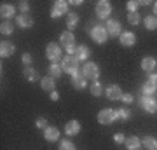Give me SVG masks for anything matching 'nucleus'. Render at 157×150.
I'll use <instances>...</instances> for the list:
<instances>
[{
  "label": "nucleus",
  "mask_w": 157,
  "mask_h": 150,
  "mask_svg": "<svg viewBox=\"0 0 157 150\" xmlns=\"http://www.w3.org/2000/svg\"><path fill=\"white\" fill-rule=\"evenodd\" d=\"M78 60L75 58L73 54H67L65 58L61 60V68L65 73H70V75H73V73L77 72L78 68H80V65H78Z\"/></svg>",
  "instance_id": "obj_1"
},
{
  "label": "nucleus",
  "mask_w": 157,
  "mask_h": 150,
  "mask_svg": "<svg viewBox=\"0 0 157 150\" xmlns=\"http://www.w3.org/2000/svg\"><path fill=\"white\" fill-rule=\"evenodd\" d=\"M59 42H61V45L65 47V51H67L68 54H75V49H77V45H75V37H73V32H63L61 35H59Z\"/></svg>",
  "instance_id": "obj_2"
},
{
  "label": "nucleus",
  "mask_w": 157,
  "mask_h": 150,
  "mask_svg": "<svg viewBox=\"0 0 157 150\" xmlns=\"http://www.w3.org/2000/svg\"><path fill=\"white\" fill-rule=\"evenodd\" d=\"M91 39L94 40L96 44H105L108 40V32H107V28L105 26H101V25H94V26L91 28Z\"/></svg>",
  "instance_id": "obj_3"
},
{
  "label": "nucleus",
  "mask_w": 157,
  "mask_h": 150,
  "mask_svg": "<svg viewBox=\"0 0 157 150\" xmlns=\"http://www.w3.org/2000/svg\"><path fill=\"white\" fill-rule=\"evenodd\" d=\"M82 72H84V77L87 80H93V82H96L100 77V67L94 61H86L82 65Z\"/></svg>",
  "instance_id": "obj_4"
},
{
  "label": "nucleus",
  "mask_w": 157,
  "mask_h": 150,
  "mask_svg": "<svg viewBox=\"0 0 157 150\" xmlns=\"http://www.w3.org/2000/svg\"><path fill=\"white\" fill-rule=\"evenodd\" d=\"M68 2L65 0H56L54 4H52V9H51V17L52 19H58V17L61 16H67L68 14Z\"/></svg>",
  "instance_id": "obj_5"
},
{
  "label": "nucleus",
  "mask_w": 157,
  "mask_h": 150,
  "mask_svg": "<svg viewBox=\"0 0 157 150\" xmlns=\"http://www.w3.org/2000/svg\"><path fill=\"white\" fill-rule=\"evenodd\" d=\"M45 56H47V60L51 63L59 61V58H61V47H59V44H56V42L47 44V47H45Z\"/></svg>",
  "instance_id": "obj_6"
},
{
  "label": "nucleus",
  "mask_w": 157,
  "mask_h": 150,
  "mask_svg": "<svg viewBox=\"0 0 157 150\" xmlns=\"http://www.w3.org/2000/svg\"><path fill=\"white\" fill-rule=\"evenodd\" d=\"M140 106L143 108L145 112H148V113H155L157 112V100L154 98V96H140Z\"/></svg>",
  "instance_id": "obj_7"
},
{
  "label": "nucleus",
  "mask_w": 157,
  "mask_h": 150,
  "mask_svg": "<svg viewBox=\"0 0 157 150\" xmlns=\"http://www.w3.org/2000/svg\"><path fill=\"white\" fill-rule=\"evenodd\" d=\"M96 16L100 17V19H108L110 16V12H112V6H110V2L107 0H100V2H96Z\"/></svg>",
  "instance_id": "obj_8"
},
{
  "label": "nucleus",
  "mask_w": 157,
  "mask_h": 150,
  "mask_svg": "<svg viewBox=\"0 0 157 150\" xmlns=\"http://www.w3.org/2000/svg\"><path fill=\"white\" fill-rule=\"evenodd\" d=\"M72 86L77 91H82V89H86V86H87V79L84 77V72H82V67L78 68L77 72L72 75Z\"/></svg>",
  "instance_id": "obj_9"
},
{
  "label": "nucleus",
  "mask_w": 157,
  "mask_h": 150,
  "mask_svg": "<svg viewBox=\"0 0 157 150\" xmlns=\"http://www.w3.org/2000/svg\"><path fill=\"white\" fill-rule=\"evenodd\" d=\"M117 121V117H115V110H112V108H103V110L98 113V122L100 124H105V126H108V124H112Z\"/></svg>",
  "instance_id": "obj_10"
},
{
  "label": "nucleus",
  "mask_w": 157,
  "mask_h": 150,
  "mask_svg": "<svg viewBox=\"0 0 157 150\" xmlns=\"http://www.w3.org/2000/svg\"><path fill=\"white\" fill-rule=\"evenodd\" d=\"M105 28L108 32V37H121V33H122V25L117 19H108Z\"/></svg>",
  "instance_id": "obj_11"
},
{
  "label": "nucleus",
  "mask_w": 157,
  "mask_h": 150,
  "mask_svg": "<svg viewBox=\"0 0 157 150\" xmlns=\"http://www.w3.org/2000/svg\"><path fill=\"white\" fill-rule=\"evenodd\" d=\"M105 94H107V98H108V100L115 101V100H121L124 93H122V89L119 87L117 84H112V86H108V87L105 89Z\"/></svg>",
  "instance_id": "obj_12"
},
{
  "label": "nucleus",
  "mask_w": 157,
  "mask_h": 150,
  "mask_svg": "<svg viewBox=\"0 0 157 150\" xmlns=\"http://www.w3.org/2000/svg\"><path fill=\"white\" fill-rule=\"evenodd\" d=\"M119 42H121V45H124V47H131V45L136 44V35L133 33V32H122L121 37H119Z\"/></svg>",
  "instance_id": "obj_13"
},
{
  "label": "nucleus",
  "mask_w": 157,
  "mask_h": 150,
  "mask_svg": "<svg viewBox=\"0 0 157 150\" xmlns=\"http://www.w3.org/2000/svg\"><path fill=\"white\" fill-rule=\"evenodd\" d=\"M14 51H16V47H14L12 42H9V40H2L0 42V56L2 58H11L14 54Z\"/></svg>",
  "instance_id": "obj_14"
},
{
  "label": "nucleus",
  "mask_w": 157,
  "mask_h": 150,
  "mask_svg": "<svg viewBox=\"0 0 157 150\" xmlns=\"http://www.w3.org/2000/svg\"><path fill=\"white\" fill-rule=\"evenodd\" d=\"M65 133H67V136H77L78 133H80V122L78 121H68L67 126H65Z\"/></svg>",
  "instance_id": "obj_15"
},
{
  "label": "nucleus",
  "mask_w": 157,
  "mask_h": 150,
  "mask_svg": "<svg viewBox=\"0 0 157 150\" xmlns=\"http://www.w3.org/2000/svg\"><path fill=\"white\" fill-rule=\"evenodd\" d=\"M16 25L19 28H32L33 26V17L30 16V14H19V16L16 17Z\"/></svg>",
  "instance_id": "obj_16"
},
{
  "label": "nucleus",
  "mask_w": 157,
  "mask_h": 150,
  "mask_svg": "<svg viewBox=\"0 0 157 150\" xmlns=\"http://www.w3.org/2000/svg\"><path fill=\"white\" fill-rule=\"evenodd\" d=\"M59 129L54 128V126H47V128L44 129V138L47 140V141H58L59 140Z\"/></svg>",
  "instance_id": "obj_17"
},
{
  "label": "nucleus",
  "mask_w": 157,
  "mask_h": 150,
  "mask_svg": "<svg viewBox=\"0 0 157 150\" xmlns=\"http://www.w3.org/2000/svg\"><path fill=\"white\" fill-rule=\"evenodd\" d=\"M16 14V7L12 6V4H2L0 6V16H2V19H11L12 16Z\"/></svg>",
  "instance_id": "obj_18"
},
{
  "label": "nucleus",
  "mask_w": 157,
  "mask_h": 150,
  "mask_svg": "<svg viewBox=\"0 0 157 150\" xmlns=\"http://www.w3.org/2000/svg\"><path fill=\"white\" fill-rule=\"evenodd\" d=\"M89 54H91V49L87 47V45H77V49H75V58H77L78 61H87V58H89Z\"/></svg>",
  "instance_id": "obj_19"
},
{
  "label": "nucleus",
  "mask_w": 157,
  "mask_h": 150,
  "mask_svg": "<svg viewBox=\"0 0 157 150\" xmlns=\"http://www.w3.org/2000/svg\"><path fill=\"white\" fill-rule=\"evenodd\" d=\"M155 67H157L155 58H152V56H147V58H143V60H141V68H143V72H147V73H154Z\"/></svg>",
  "instance_id": "obj_20"
},
{
  "label": "nucleus",
  "mask_w": 157,
  "mask_h": 150,
  "mask_svg": "<svg viewBox=\"0 0 157 150\" xmlns=\"http://www.w3.org/2000/svg\"><path fill=\"white\" fill-rule=\"evenodd\" d=\"M23 75H25V79H26L28 82H37V80H40L39 72H37L35 68H32V67H25L23 68Z\"/></svg>",
  "instance_id": "obj_21"
},
{
  "label": "nucleus",
  "mask_w": 157,
  "mask_h": 150,
  "mask_svg": "<svg viewBox=\"0 0 157 150\" xmlns=\"http://www.w3.org/2000/svg\"><path fill=\"white\" fill-rule=\"evenodd\" d=\"M40 87L44 89V91H54V87H56V80L51 77V75H47V77H42L40 79Z\"/></svg>",
  "instance_id": "obj_22"
},
{
  "label": "nucleus",
  "mask_w": 157,
  "mask_h": 150,
  "mask_svg": "<svg viewBox=\"0 0 157 150\" xmlns=\"http://www.w3.org/2000/svg\"><path fill=\"white\" fill-rule=\"evenodd\" d=\"M124 145H126V148H128V150H140L141 140L138 138V136H129V138H126Z\"/></svg>",
  "instance_id": "obj_23"
},
{
  "label": "nucleus",
  "mask_w": 157,
  "mask_h": 150,
  "mask_svg": "<svg viewBox=\"0 0 157 150\" xmlns=\"http://www.w3.org/2000/svg\"><path fill=\"white\" fill-rule=\"evenodd\" d=\"M77 23H78V14L75 11H70L67 14V28H68V32H72L73 28L77 26Z\"/></svg>",
  "instance_id": "obj_24"
},
{
  "label": "nucleus",
  "mask_w": 157,
  "mask_h": 150,
  "mask_svg": "<svg viewBox=\"0 0 157 150\" xmlns=\"http://www.w3.org/2000/svg\"><path fill=\"white\" fill-rule=\"evenodd\" d=\"M155 91H157V82L147 80V82L141 86V93H143V96H152Z\"/></svg>",
  "instance_id": "obj_25"
},
{
  "label": "nucleus",
  "mask_w": 157,
  "mask_h": 150,
  "mask_svg": "<svg viewBox=\"0 0 157 150\" xmlns=\"http://www.w3.org/2000/svg\"><path fill=\"white\" fill-rule=\"evenodd\" d=\"M141 143H143V147H145L147 150H157V138L155 136H150V134H148V136L143 138Z\"/></svg>",
  "instance_id": "obj_26"
},
{
  "label": "nucleus",
  "mask_w": 157,
  "mask_h": 150,
  "mask_svg": "<svg viewBox=\"0 0 157 150\" xmlns=\"http://www.w3.org/2000/svg\"><path fill=\"white\" fill-rule=\"evenodd\" d=\"M143 25H145L147 30H157V17L154 14L143 17Z\"/></svg>",
  "instance_id": "obj_27"
},
{
  "label": "nucleus",
  "mask_w": 157,
  "mask_h": 150,
  "mask_svg": "<svg viewBox=\"0 0 157 150\" xmlns=\"http://www.w3.org/2000/svg\"><path fill=\"white\" fill-rule=\"evenodd\" d=\"M49 75L52 79H59L63 75V68L58 65V63H51V67H49Z\"/></svg>",
  "instance_id": "obj_28"
},
{
  "label": "nucleus",
  "mask_w": 157,
  "mask_h": 150,
  "mask_svg": "<svg viewBox=\"0 0 157 150\" xmlns=\"http://www.w3.org/2000/svg\"><path fill=\"white\" fill-rule=\"evenodd\" d=\"M12 32H14V25H12L11 21H2V25H0V33L2 35H12Z\"/></svg>",
  "instance_id": "obj_29"
},
{
  "label": "nucleus",
  "mask_w": 157,
  "mask_h": 150,
  "mask_svg": "<svg viewBox=\"0 0 157 150\" xmlns=\"http://www.w3.org/2000/svg\"><path fill=\"white\" fill-rule=\"evenodd\" d=\"M128 21H129V25H133V26H138V25L141 23L140 12H128Z\"/></svg>",
  "instance_id": "obj_30"
},
{
  "label": "nucleus",
  "mask_w": 157,
  "mask_h": 150,
  "mask_svg": "<svg viewBox=\"0 0 157 150\" xmlns=\"http://www.w3.org/2000/svg\"><path fill=\"white\" fill-rule=\"evenodd\" d=\"M115 117L121 119V121H128L129 117H131V112H129V108H126V106H124V108H117V110H115Z\"/></svg>",
  "instance_id": "obj_31"
},
{
  "label": "nucleus",
  "mask_w": 157,
  "mask_h": 150,
  "mask_svg": "<svg viewBox=\"0 0 157 150\" xmlns=\"http://www.w3.org/2000/svg\"><path fill=\"white\" fill-rule=\"evenodd\" d=\"M89 91H91V94H93V96H101V93H103V86H101V84L96 80V82L91 84Z\"/></svg>",
  "instance_id": "obj_32"
},
{
  "label": "nucleus",
  "mask_w": 157,
  "mask_h": 150,
  "mask_svg": "<svg viewBox=\"0 0 157 150\" xmlns=\"http://www.w3.org/2000/svg\"><path fill=\"white\" fill-rule=\"evenodd\" d=\"M59 150H77L75 148V145H73V141H70V140H61L59 141Z\"/></svg>",
  "instance_id": "obj_33"
},
{
  "label": "nucleus",
  "mask_w": 157,
  "mask_h": 150,
  "mask_svg": "<svg viewBox=\"0 0 157 150\" xmlns=\"http://www.w3.org/2000/svg\"><path fill=\"white\" fill-rule=\"evenodd\" d=\"M129 12H138V7H140V2L138 0H129L128 4H126Z\"/></svg>",
  "instance_id": "obj_34"
},
{
  "label": "nucleus",
  "mask_w": 157,
  "mask_h": 150,
  "mask_svg": "<svg viewBox=\"0 0 157 150\" xmlns=\"http://www.w3.org/2000/svg\"><path fill=\"white\" fill-rule=\"evenodd\" d=\"M17 6H19V11H21V14H28V11H30V4L26 2V0L19 2Z\"/></svg>",
  "instance_id": "obj_35"
},
{
  "label": "nucleus",
  "mask_w": 157,
  "mask_h": 150,
  "mask_svg": "<svg viewBox=\"0 0 157 150\" xmlns=\"http://www.w3.org/2000/svg\"><path fill=\"white\" fill-rule=\"evenodd\" d=\"M21 61L25 67H32V54L30 52H25V54L21 56Z\"/></svg>",
  "instance_id": "obj_36"
},
{
  "label": "nucleus",
  "mask_w": 157,
  "mask_h": 150,
  "mask_svg": "<svg viewBox=\"0 0 157 150\" xmlns=\"http://www.w3.org/2000/svg\"><path fill=\"white\" fill-rule=\"evenodd\" d=\"M35 126H37L39 129H45L47 128V121H45L44 117H39V119L35 121Z\"/></svg>",
  "instance_id": "obj_37"
},
{
  "label": "nucleus",
  "mask_w": 157,
  "mask_h": 150,
  "mask_svg": "<svg viewBox=\"0 0 157 150\" xmlns=\"http://www.w3.org/2000/svg\"><path fill=\"white\" fill-rule=\"evenodd\" d=\"M133 100H135V98H133V94H129V93H124L122 98H121V101H122V103H126V105L133 103Z\"/></svg>",
  "instance_id": "obj_38"
},
{
  "label": "nucleus",
  "mask_w": 157,
  "mask_h": 150,
  "mask_svg": "<svg viewBox=\"0 0 157 150\" xmlns=\"http://www.w3.org/2000/svg\"><path fill=\"white\" fill-rule=\"evenodd\" d=\"M113 141H115V143H119V145H122L124 141H126V136H124L122 133H117V134H113Z\"/></svg>",
  "instance_id": "obj_39"
},
{
  "label": "nucleus",
  "mask_w": 157,
  "mask_h": 150,
  "mask_svg": "<svg viewBox=\"0 0 157 150\" xmlns=\"http://www.w3.org/2000/svg\"><path fill=\"white\" fill-rule=\"evenodd\" d=\"M68 6L78 7V6H82V0H70V2H68Z\"/></svg>",
  "instance_id": "obj_40"
},
{
  "label": "nucleus",
  "mask_w": 157,
  "mask_h": 150,
  "mask_svg": "<svg viewBox=\"0 0 157 150\" xmlns=\"http://www.w3.org/2000/svg\"><path fill=\"white\" fill-rule=\"evenodd\" d=\"M51 100H52V101H58V100H59V94H58L56 91H52V93H51Z\"/></svg>",
  "instance_id": "obj_41"
},
{
  "label": "nucleus",
  "mask_w": 157,
  "mask_h": 150,
  "mask_svg": "<svg viewBox=\"0 0 157 150\" xmlns=\"http://www.w3.org/2000/svg\"><path fill=\"white\" fill-rule=\"evenodd\" d=\"M148 80H152V82H157V73H148Z\"/></svg>",
  "instance_id": "obj_42"
},
{
  "label": "nucleus",
  "mask_w": 157,
  "mask_h": 150,
  "mask_svg": "<svg viewBox=\"0 0 157 150\" xmlns=\"http://www.w3.org/2000/svg\"><path fill=\"white\" fill-rule=\"evenodd\" d=\"M154 16L157 17V2H155V4H154Z\"/></svg>",
  "instance_id": "obj_43"
}]
</instances>
